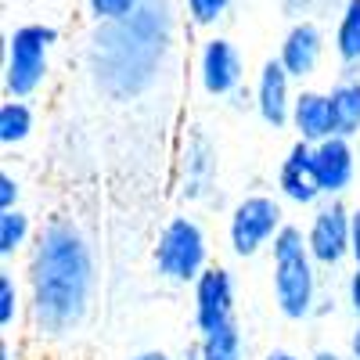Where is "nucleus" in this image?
<instances>
[{
  "mask_svg": "<svg viewBox=\"0 0 360 360\" xmlns=\"http://www.w3.org/2000/svg\"><path fill=\"white\" fill-rule=\"evenodd\" d=\"M98 288V263L86 234L69 217H51L29 252V314L44 339L76 335Z\"/></svg>",
  "mask_w": 360,
  "mask_h": 360,
  "instance_id": "nucleus-1",
  "label": "nucleus"
},
{
  "mask_svg": "<svg viewBox=\"0 0 360 360\" xmlns=\"http://www.w3.org/2000/svg\"><path fill=\"white\" fill-rule=\"evenodd\" d=\"M274 307L285 321H307L317 310V259L310 256L303 227L285 224L270 242Z\"/></svg>",
  "mask_w": 360,
  "mask_h": 360,
  "instance_id": "nucleus-2",
  "label": "nucleus"
},
{
  "mask_svg": "<svg viewBox=\"0 0 360 360\" xmlns=\"http://www.w3.org/2000/svg\"><path fill=\"white\" fill-rule=\"evenodd\" d=\"M58 44V29L44 22H25L8 33L4 44V94L8 98H33L47 79L51 47Z\"/></svg>",
  "mask_w": 360,
  "mask_h": 360,
  "instance_id": "nucleus-3",
  "label": "nucleus"
},
{
  "mask_svg": "<svg viewBox=\"0 0 360 360\" xmlns=\"http://www.w3.org/2000/svg\"><path fill=\"white\" fill-rule=\"evenodd\" d=\"M209 266V242L195 217H173L155 242V270L169 285H195Z\"/></svg>",
  "mask_w": 360,
  "mask_h": 360,
  "instance_id": "nucleus-4",
  "label": "nucleus"
},
{
  "mask_svg": "<svg viewBox=\"0 0 360 360\" xmlns=\"http://www.w3.org/2000/svg\"><path fill=\"white\" fill-rule=\"evenodd\" d=\"M281 227H285V209H281L278 198H270V195H245L242 202H234L231 220H227L231 252L238 259H252L263 249H270V242L278 238Z\"/></svg>",
  "mask_w": 360,
  "mask_h": 360,
  "instance_id": "nucleus-5",
  "label": "nucleus"
},
{
  "mask_svg": "<svg viewBox=\"0 0 360 360\" xmlns=\"http://www.w3.org/2000/svg\"><path fill=\"white\" fill-rule=\"evenodd\" d=\"M307 245L317 266L335 270L353 256V209L342 198H324L307 227Z\"/></svg>",
  "mask_w": 360,
  "mask_h": 360,
  "instance_id": "nucleus-6",
  "label": "nucleus"
},
{
  "mask_svg": "<svg viewBox=\"0 0 360 360\" xmlns=\"http://www.w3.org/2000/svg\"><path fill=\"white\" fill-rule=\"evenodd\" d=\"M245 62L227 37H209L198 51V83L209 98H231L242 90Z\"/></svg>",
  "mask_w": 360,
  "mask_h": 360,
  "instance_id": "nucleus-7",
  "label": "nucleus"
},
{
  "mask_svg": "<svg viewBox=\"0 0 360 360\" xmlns=\"http://www.w3.org/2000/svg\"><path fill=\"white\" fill-rule=\"evenodd\" d=\"M195 295V328L198 332H213V328L234 321V278L227 266L209 263L198 281L191 285Z\"/></svg>",
  "mask_w": 360,
  "mask_h": 360,
  "instance_id": "nucleus-8",
  "label": "nucleus"
},
{
  "mask_svg": "<svg viewBox=\"0 0 360 360\" xmlns=\"http://www.w3.org/2000/svg\"><path fill=\"white\" fill-rule=\"evenodd\" d=\"M292 72L281 65V58H266L259 65V76H256V90H252V105H256V115L270 130H281L292 123Z\"/></svg>",
  "mask_w": 360,
  "mask_h": 360,
  "instance_id": "nucleus-9",
  "label": "nucleus"
},
{
  "mask_svg": "<svg viewBox=\"0 0 360 360\" xmlns=\"http://www.w3.org/2000/svg\"><path fill=\"white\" fill-rule=\"evenodd\" d=\"M314 169H317L324 198H342L353 188V176H356L353 137L332 134V137H324L321 144H314Z\"/></svg>",
  "mask_w": 360,
  "mask_h": 360,
  "instance_id": "nucleus-10",
  "label": "nucleus"
},
{
  "mask_svg": "<svg viewBox=\"0 0 360 360\" xmlns=\"http://www.w3.org/2000/svg\"><path fill=\"white\" fill-rule=\"evenodd\" d=\"M278 191L295 202V205H321L324 191H321V180L314 169V144L310 141H299L288 148V155L278 166Z\"/></svg>",
  "mask_w": 360,
  "mask_h": 360,
  "instance_id": "nucleus-11",
  "label": "nucleus"
},
{
  "mask_svg": "<svg viewBox=\"0 0 360 360\" xmlns=\"http://www.w3.org/2000/svg\"><path fill=\"white\" fill-rule=\"evenodd\" d=\"M321 54H324V33H321V25L310 22V18H299L292 22V29L285 33L281 40V65L292 72V79H310L321 65Z\"/></svg>",
  "mask_w": 360,
  "mask_h": 360,
  "instance_id": "nucleus-12",
  "label": "nucleus"
},
{
  "mask_svg": "<svg viewBox=\"0 0 360 360\" xmlns=\"http://www.w3.org/2000/svg\"><path fill=\"white\" fill-rule=\"evenodd\" d=\"M299 141L321 144L332 137V108H328V90H299L292 101V123Z\"/></svg>",
  "mask_w": 360,
  "mask_h": 360,
  "instance_id": "nucleus-13",
  "label": "nucleus"
},
{
  "mask_svg": "<svg viewBox=\"0 0 360 360\" xmlns=\"http://www.w3.org/2000/svg\"><path fill=\"white\" fill-rule=\"evenodd\" d=\"M360 65H346V76L328 90V108H332V134L356 137L360 134Z\"/></svg>",
  "mask_w": 360,
  "mask_h": 360,
  "instance_id": "nucleus-14",
  "label": "nucleus"
},
{
  "mask_svg": "<svg viewBox=\"0 0 360 360\" xmlns=\"http://www.w3.org/2000/svg\"><path fill=\"white\" fill-rule=\"evenodd\" d=\"M184 166H188V188L184 191H188V198H198L217 173V152H213V144H209L205 134H191L188 152H184Z\"/></svg>",
  "mask_w": 360,
  "mask_h": 360,
  "instance_id": "nucleus-15",
  "label": "nucleus"
},
{
  "mask_svg": "<svg viewBox=\"0 0 360 360\" xmlns=\"http://www.w3.org/2000/svg\"><path fill=\"white\" fill-rule=\"evenodd\" d=\"M198 353L202 360H245V335H242V324L227 321L213 332H202L198 339Z\"/></svg>",
  "mask_w": 360,
  "mask_h": 360,
  "instance_id": "nucleus-16",
  "label": "nucleus"
},
{
  "mask_svg": "<svg viewBox=\"0 0 360 360\" xmlns=\"http://www.w3.org/2000/svg\"><path fill=\"white\" fill-rule=\"evenodd\" d=\"M335 54L342 65H360V0H342L335 25Z\"/></svg>",
  "mask_w": 360,
  "mask_h": 360,
  "instance_id": "nucleus-17",
  "label": "nucleus"
},
{
  "mask_svg": "<svg viewBox=\"0 0 360 360\" xmlns=\"http://www.w3.org/2000/svg\"><path fill=\"white\" fill-rule=\"evenodd\" d=\"M33 127H37V115L22 98H8L4 105H0V144L4 148H15V144L29 141Z\"/></svg>",
  "mask_w": 360,
  "mask_h": 360,
  "instance_id": "nucleus-18",
  "label": "nucleus"
},
{
  "mask_svg": "<svg viewBox=\"0 0 360 360\" xmlns=\"http://www.w3.org/2000/svg\"><path fill=\"white\" fill-rule=\"evenodd\" d=\"M29 234H33V224L22 209H4L0 213V259H11L29 245Z\"/></svg>",
  "mask_w": 360,
  "mask_h": 360,
  "instance_id": "nucleus-19",
  "label": "nucleus"
},
{
  "mask_svg": "<svg viewBox=\"0 0 360 360\" xmlns=\"http://www.w3.org/2000/svg\"><path fill=\"white\" fill-rule=\"evenodd\" d=\"M18 310H22V292H18V281L8 274V270H0V328H15Z\"/></svg>",
  "mask_w": 360,
  "mask_h": 360,
  "instance_id": "nucleus-20",
  "label": "nucleus"
},
{
  "mask_svg": "<svg viewBox=\"0 0 360 360\" xmlns=\"http://www.w3.org/2000/svg\"><path fill=\"white\" fill-rule=\"evenodd\" d=\"M86 8L98 22H123L141 11V0H86Z\"/></svg>",
  "mask_w": 360,
  "mask_h": 360,
  "instance_id": "nucleus-21",
  "label": "nucleus"
},
{
  "mask_svg": "<svg viewBox=\"0 0 360 360\" xmlns=\"http://www.w3.org/2000/svg\"><path fill=\"white\" fill-rule=\"evenodd\" d=\"M184 8H188V18L195 25H217L227 15L231 0H184Z\"/></svg>",
  "mask_w": 360,
  "mask_h": 360,
  "instance_id": "nucleus-22",
  "label": "nucleus"
},
{
  "mask_svg": "<svg viewBox=\"0 0 360 360\" xmlns=\"http://www.w3.org/2000/svg\"><path fill=\"white\" fill-rule=\"evenodd\" d=\"M18 198H22V184L11 169L0 173V213L4 209H18Z\"/></svg>",
  "mask_w": 360,
  "mask_h": 360,
  "instance_id": "nucleus-23",
  "label": "nucleus"
},
{
  "mask_svg": "<svg viewBox=\"0 0 360 360\" xmlns=\"http://www.w3.org/2000/svg\"><path fill=\"white\" fill-rule=\"evenodd\" d=\"M346 303H349L353 317L360 321V263H353L349 278H346Z\"/></svg>",
  "mask_w": 360,
  "mask_h": 360,
  "instance_id": "nucleus-24",
  "label": "nucleus"
},
{
  "mask_svg": "<svg viewBox=\"0 0 360 360\" xmlns=\"http://www.w3.org/2000/svg\"><path fill=\"white\" fill-rule=\"evenodd\" d=\"M353 263H360V205L353 209Z\"/></svg>",
  "mask_w": 360,
  "mask_h": 360,
  "instance_id": "nucleus-25",
  "label": "nucleus"
},
{
  "mask_svg": "<svg viewBox=\"0 0 360 360\" xmlns=\"http://www.w3.org/2000/svg\"><path fill=\"white\" fill-rule=\"evenodd\" d=\"M130 360H173L166 349H144V353H134Z\"/></svg>",
  "mask_w": 360,
  "mask_h": 360,
  "instance_id": "nucleus-26",
  "label": "nucleus"
},
{
  "mask_svg": "<svg viewBox=\"0 0 360 360\" xmlns=\"http://www.w3.org/2000/svg\"><path fill=\"white\" fill-rule=\"evenodd\" d=\"M349 360H360V321H356L353 335H349Z\"/></svg>",
  "mask_w": 360,
  "mask_h": 360,
  "instance_id": "nucleus-27",
  "label": "nucleus"
},
{
  "mask_svg": "<svg viewBox=\"0 0 360 360\" xmlns=\"http://www.w3.org/2000/svg\"><path fill=\"white\" fill-rule=\"evenodd\" d=\"M263 360H303V356H299V353H292V349H270Z\"/></svg>",
  "mask_w": 360,
  "mask_h": 360,
  "instance_id": "nucleus-28",
  "label": "nucleus"
},
{
  "mask_svg": "<svg viewBox=\"0 0 360 360\" xmlns=\"http://www.w3.org/2000/svg\"><path fill=\"white\" fill-rule=\"evenodd\" d=\"M176 360H202V353H198V342H195V346H184V353H180Z\"/></svg>",
  "mask_w": 360,
  "mask_h": 360,
  "instance_id": "nucleus-29",
  "label": "nucleus"
},
{
  "mask_svg": "<svg viewBox=\"0 0 360 360\" xmlns=\"http://www.w3.org/2000/svg\"><path fill=\"white\" fill-rule=\"evenodd\" d=\"M310 360H342V356H339L335 349H317V353H314Z\"/></svg>",
  "mask_w": 360,
  "mask_h": 360,
  "instance_id": "nucleus-30",
  "label": "nucleus"
},
{
  "mask_svg": "<svg viewBox=\"0 0 360 360\" xmlns=\"http://www.w3.org/2000/svg\"><path fill=\"white\" fill-rule=\"evenodd\" d=\"M0 360H15V349H11V342H0Z\"/></svg>",
  "mask_w": 360,
  "mask_h": 360,
  "instance_id": "nucleus-31",
  "label": "nucleus"
}]
</instances>
